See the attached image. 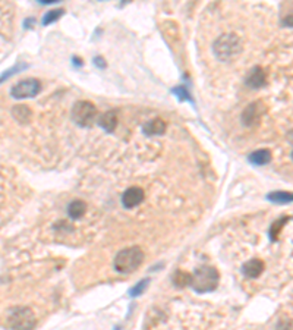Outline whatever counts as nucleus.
I'll return each mask as SVG.
<instances>
[{"label":"nucleus","instance_id":"f257e3e1","mask_svg":"<svg viewBox=\"0 0 293 330\" xmlns=\"http://www.w3.org/2000/svg\"><path fill=\"white\" fill-rule=\"evenodd\" d=\"M144 261V253L139 247H131V248H125L122 251H119L116 257H114V261H113V266H114V270L119 271V273H132L138 269L139 266L142 264Z\"/></svg>","mask_w":293,"mask_h":330},{"label":"nucleus","instance_id":"f03ea898","mask_svg":"<svg viewBox=\"0 0 293 330\" xmlns=\"http://www.w3.org/2000/svg\"><path fill=\"white\" fill-rule=\"evenodd\" d=\"M218 277H220V274H218L217 269L211 267V266H202L194 271L192 279H191V286L198 294L213 292L218 285Z\"/></svg>","mask_w":293,"mask_h":330},{"label":"nucleus","instance_id":"7ed1b4c3","mask_svg":"<svg viewBox=\"0 0 293 330\" xmlns=\"http://www.w3.org/2000/svg\"><path fill=\"white\" fill-rule=\"evenodd\" d=\"M213 50H214L217 59L221 60V62H227L241 53L242 43L236 34H223L214 41Z\"/></svg>","mask_w":293,"mask_h":330},{"label":"nucleus","instance_id":"20e7f679","mask_svg":"<svg viewBox=\"0 0 293 330\" xmlns=\"http://www.w3.org/2000/svg\"><path fill=\"white\" fill-rule=\"evenodd\" d=\"M72 119L81 128H91L98 119V110L93 102L81 100L74 105Z\"/></svg>","mask_w":293,"mask_h":330},{"label":"nucleus","instance_id":"39448f33","mask_svg":"<svg viewBox=\"0 0 293 330\" xmlns=\"http://www.w3.org/2000/svg\"><path fill=\"white\" fill-rule=\"evenodd\" d=\"M8 324L12 329H34L37 324V320L28 307H18L11 311Z\"/></svg>","mask_w":293,"mask_h":330},{"label":"nucleus","instance_id":"423d86ee","mask_svg":"<svg viewBox=\"0 0 293 330\" xmlns=\"http://www.w3.org/2000/svg\"><path fill=\"white\" fill-rule=\"evenodd\" d=\"M40 91H41V82L35 78H28L14 85L11 90V96L14 99H31L35 97Z\"/></svg>","mask_w":293,"mask_h":330},{"label":"nucleus","instance_id":"0eeeda50","mask_svg":"<svg viewBox=\"0 0 293 330\" xmlns=\"http://www.w3.org/2000/svg\"><path fill=\"white\" fill-rule=\"evenodd\" d=\"M264 113H265V105L261 100H257V102L247 106V109L242 113V122L245 126L254 128L261 122Z\"/></svg>","mask_w":293,"mask_h":330},{"label":"nucleus","instance_id":"6e6552de","mask_svg":"<svg viewBox=\"0 0 293 330\" xmlns=\"http://www.w3.org/2000/svg\"><path fill=\"white\" fill-rule=\"evenodd\" d=\"M144 197H145V194H144L142 188L131 186L122 195V204H124L125 209H134L144 201Z\"/></svg>","mask_w":293,"mask_h":330},{"label":"nucleus","instance_id":"1a4fd4ad","mask_svg":"<svg viewBox=\"0 0 293 330\" xmlns=\"http://www.w3.org/2000/svg\"><path fill=\"white\" fill-rule=\"evenodd\" d=\"M245 82H247L249 88H254V90L262 88L267 84V74H265V71L262 69L261 66H255V68H252L249 71Z\"/></svg>","mask_w":293,"mask_h":330},{"label":"nucleus","instance_id":"9d476101","mask_svg":"<svg viewBox=\"0 0 293 330\" xmlns=\"http://www.w3.org/2000/svg\"><path fill=\"white\" fill-rule=\"evenodd\" d=\"M265 269V264H264V261L260 260V258H252V260H249L247 261L244 266H242V273L249 277V279H257V277H260L261 276V273Z\"/></svg>","mask_w":293,"mask_h":330},{"label":"nucleus","instance_id":"9b49d317","mask_svg":"<svg viewBox=\"0 0 293 330\" xmlns=\"http://www.w3.org/2000/svg\"><path fill=\"white\" fill-rule=\"evenodd\" d=\"M167 129V125L166 122L160 118H155V119L150 120L144 125V134L145 135H161L164 134Z\"/></svg>","mask_w":293,"mask_h":330},{"label":"nucleus","instance_id":"f8f14e48","mask_svg":"<svg viewBox=\"0 0 293 330\" xmlns=\"http://www.w3.org/2000/svg\"><path fill=\"white\" fill-rule=\"evenodd\" d=\"M98 125L106 131V132H113L118 126V113L113 110H108L106 113H103L98 118Z\"/></svg>","mask_w":293,"mask_h":330},{"label":"nucleus","instance_id":"ddd939ff","mask_svg":"<svg viewBox=\"0 0 293 330\" xmlns=\"http://www.w3.org/2000/svg\"><path fill=\"white\" fill-rule=\"evenodd\" d=\"M273 159V154L271 151L267 150V149H262V150L254 151L251 156H249V162L255 166H264L268 165Z\"/></svg>","mask_w":293,"mask_h":330},{"label":"nucleus","instance_id":"4468645a","mask_svg":"<svg viewBox=\"0 0 293 330\" xmlns=\"http://www.w3.org/2000/svg\"><path fill=\"white\" fill-rule=\"evenodd\" d=\"M87 211V204L82 200H74L69 206H68V214L72 219H81Z\"/></svg>","mask_w":293,"mask_h":330},{"label":"nucleus","instance_id":"2eb2a0df","mask_svg":"<svg viewBox=\"0 0 293 330\" xmlns=\"http://www.w3.org/2000/svg\"><path fill=\"white\" fill-rule=\"evenodd\" d=\"M267 200L271 203H277V204H289V203H293V193L273 191L267 195Z\"/></svg>","mask_w":293,"mask_h":330},{"label":"nucleus","instance_id":"dca6fc26","mask_svg":"<svg viewBox=\"0 0 293 330\" xmlns=\"http://www.w3.org/2000/svg\"><path fill=\"white\" fill-rule=\"evenodd\" d=\"M289 220H290L289 216H283V217L277 219V220L271 225V227H270V240L277 241L278 235H280V232H281V229L286 226V223H287Z\"/></svg>","mask_w":293,"mask_h":330},{"label":"nucleus","instance_id":"f3484780","mask_svg":"<svg viewBox=\"0 0 293 330\" xmlns=\"http://www.w3.org/2000/svg\"><path fill=\"white\" fill-rule=\"evenodd\" d=\"M191 279H192V274L186 271L178 270L173 274V284L178 288H185V286L191 285Z\"/></svg>","mask_w":293,"mask_h":330},{"label":"nucleus","instance_id":"a211bd4d","mask_svg":"<svg viewBox=\"0 0 293 330\" xmlns=\"http://www.w3.org/2000/svg\"><path fill=\"white\" fill-rule=\"evenodd\" d=\"M12 113H14V116H15L19 122H28V120H30V116H31V110L25 105L15 106L14 110H12Z\"/></svg>","mask_w":293,"mask_h":330},{"label":"nucleus","instance_id":"6ab92c4d","mask_svg":"<svg viewBox=\"0 0 293 330\" xmlns=\"http://www.w3.org/2000/svg\"><path fill=\"white\" fill-rule=\"evenodd\" d=\"M65 14L63 9H53V11H48L46 12V15L43 16V25H50L56 21H59L62 15Z\"/></svg>","mask_w":293,"mask_h":330},{"label":"nucleus","instance_id":"aec40b11","mask_svg":"<svg viewBox=\"0 0 293 330\" xmlns=\"http://www.w3.org/2000/svg\"><path fill=\"white\" fill-rule=\"evenodd\" d=\"M25 68H27V63H22V62H21V63L15 65L14 68L8 69L6 72H3V74L0 75V84H2V82H5L6 79H9L11 76H14L15 74H18V72H21V71H22V69H25Z\"/></svg>","mask_w":293,"mask_h":330},{"label":"nucleus","instance_id":"412c9836","mask_svg":"<svg viewBox=\"0 0 293 330\" xmlns=\"http://www.w3.org/2000/svg\"><path fill=\"white\" fill-rule=\"evenodd\" d=\"M148 282H150L148 279H142V280H139L138 284L129 291V295H131V297H139L141 294H144V291H145L147 286H148Z\"/></svg>","mask_w":293,"mask_h":330},{"label":"nucleus","instance_id":"4be33fe9","mask_svg":"<svg viewBox=\"0 0 293 330\" xmlns=\"http://www.w3.org/2000/svg\"><path fill=\"white\" fill-rule=\"evenodd\" d=\"M173 92L179 97V100H188V102H192L194 103V100H192V97L189 96V92L186 91V88L184 87H176V88H173Z\"/></svg>","mask_w":293,"mask_h":330},{"label":"nucleus","instance_id":"5701e85b","mask_svg":"<svg viewBox=\"0 0 293 330\" xmlns=\"http://www.w3.org/2000/svg\"><path fill=\"white\" fill-rule=\"evenodd\" d=\"M283 24H284V25H287V27H293V12L287 14V16L283 19Z\"/></svg>","mask_w":293,"mask_h":330},{"label":"nucleus","instance_id":"b1692460","mask_svg":"<svg viewBox=\"0 0 293 330\" xmlns=\"http://www.w3.org/2000/svg\"><path fill=\"white\" fill-rule=\"evenodd\" d=\"M94 63H95L98 68H103V69L106 68V62L103 60V58H95V59H94Z\"/></svg>","mask_w":293,"mask_h":330},{"label":"nucleus","instance_id":"393cba45","mask_svg":"<svg viewBox=\"0 0 293 330\" xmlns=\"http://www.w3.org/2000/svg\"><path fill=\"white\" fill-rule=\"evenodd\" d=\"M40 3H43V5H50V3H57V2H61V0H38Z\"/></svg>","mask_w":293,"mask_h":330},{"label":"nucleus","instance_id":"a878e982","mask_svg":"<svg viewBox=\"0 0 293 330\" xmlns=\"http://www.w3.org/2000/svg\"><path fill=\"white\" fill-rule=\"evenodd\" d=\"M292 159H293V153H292Z\"/></svg>","mask_w":293,"mask_h":330}]
</instances>
